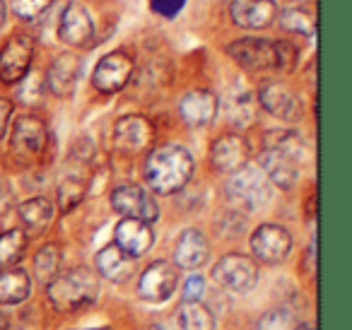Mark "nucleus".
I'll list each match as a JSON object with an SVG mask.
<instances>
[{
	"label": "nucleus",
	"mask_w": 352,
	"mask_h": 330,
	"mask_svg": "<svg viewBox=\"0 0 352 330\" xmlns=\"http://www.w3.org/2000/svg\"><path fill=\"white\" fill-rule=\"evenodd\" d=\"M280 27L285 32H292L299 36H314L316 34V20L311 17V12H307L304 8H287V10L278 12Z\"/></svg>",
	"instance_id": "28"
},
{
	"label": "nucleus",
	"mask_w": 352,
	"mask_h": 330,
	"mask_svg": "<svg viewBox=\"0 0 352 330\" xmlns=\"http://www.w3.org/2000/svg\"><path fill=\"white\" fill-rule=\"evenodd\" d=\"M258 102L270 116L280 118V121H299L302 118V102H299L297 92L285 82H263L258 87Z\"/></svg>",
	"instance_id": "13"
},
{
	"label": "nucleus",
	"mask_w": 352,
	"mask_h": 330,
	"mask_svg": "<svg viewBox=\"0 0 352 330\" xmlns=\"http://www.w3.org/2000/svg\"><path fill=\"white\" fill-rule=\"evenodd\" d=\"M0 330H10V318L6 314H0Z\"/></svg>",
	"instance_id": "35"
},
{
	"label": "nucleus",
	"mask_w": 352,
	"mask_h": 330,
	"mask_svg": "<svg viewBox=\"0 0 352 330\" xmlns=\"http://www.w3.org/2000/svg\"><path fill=\"white\" fill-rule=\"evenodd\" d=\"M278 3L275 0H232V22L241 30H265L278 20Z\"/></svg>",
	"instance_id": "17"
},
{
	"label": "nucleus",
	"mask_w": 352,
	"mask_h": 330,
	"mask_svg": "<svg viewBox=\"0 0 352 330\" xmlns=\"http://www.w3.org/2000/svg\"><path fill=\"white\" fill-rule=\"evenodd\" d=\"M58 36L70 49H87L94 39V22L87 8H82L80 3H68L60 15Z\"/></svg>",
	"instance_id": "14"
},
{
	"label": "nucleus",
	"mask_w": 352,
	"mask_h": 330,
	"mask_svg": "<svg viewBox=\"0 0 352 330\" xmlns=\"http://www.w3.org/2000/svg\"><path fill=\"white\" fill-rule=\"evenodd\" d=\"M176 330H212L215 318L203 301H182L176 309Z\"/></svg>",
	"instance_id": "25"
},
{
	"label": "nucleus",
	"mask_w": 352,
	"mask_h": 330,
	"mask_svg": "<svg viewBox=\"0 0 352 330\" xmlns=\"http://www.w3.org/2000/svg\"><path fill=\"white\" fill-rule=\"evenodd\" d=\"M85 198V184L80 179H75V176H68V179L60 181L58 186V208L63 210V212H70V210H75L80 203H82Z\"/></svg>",
	"instance_id": "29"
},
{
	"label": "nucleus",
	"mask_w": 352,
	"mask_h": 330,
	"mask_svg": "<svg viewBox=\"0 0 352 330\" xmlns=\"http://www.w3.org/2000/svg\"><path fill=\"white\" fill-rule=\"evenodd\" d=\"M176 287H179V267L169 261H155L142 270L138 282V296L150 304H162L171 299Z\"/></svg>",
	"instance_id": "8"
},
{
	"label": "nucleus",
	"mask_w": 352,
	"mask_h": 330,
	"mask_svg": "<svg viewBox=\"0 0 352 330\" xmlns=\"http://www.w3.org/2000/svg\"><path fill=\"white\" fill-rule=\"evenodd\" d=\"M60 263H63V253H60L58 243H44L34 256L36 280L49 285V282L60 272Z\"/></svg>",
	"instance_id": "27"
},
{
	"label": "nucleus",
	"mask_w": 352,
	"mask_h": 330,
	"mask_svg": "<svg viewBox=\"0 0 352 330\" xmlns=\"http://www.w3.org/2000/svg\"><path fill=\"white\" fill-rule=\"evenodd\" d=\"M249 157H251V147L246 142V138L239 135V133H227V135L217 138L210 147L212 169L222 171V174H232V171L249 164Z\"/></svg>",
	"instance_id": "15"
},
{
	"label": "nucleus",
	"mask_w": 352,
	"mask_h": 330,
	"mask_svg": "<svg viewBox=\"0 0 352 330\" xmlns=\"http://www.w3.org/2000/svg\"><path fill=\"white\" fill-rule=\"evenodd\" d=\"M212 280L220 287L236 294H246L258 282V265L254 258L241 256V253H227L212 267Z\"/></svg>",
	"instance_id": "6"
},
{
	"label": "nucleus",
	"mask_w": 352,
	"mask_h": 330,
	"mask_svg": "<svg viewBox=\"0 0 352 330\" xmlns=\"http://www.w3.org/2000/svg\"><path fill=\"white\" fill-rule=\"evenodd\" d=\"M227 54L236 65L251 73H265V70H278L287 73L297 63V49L289 41H270L261 36H246L236 39L227 46Z\"/></svg>",
	"instance_id": "2"
},
{
	"label": "nucleus",
	"mask_w": 352,
	"mask_h": 330,
	"mask_svg": "<svg viewBox=\"0 0 352 330\" xmlns=\"http://www.w3.org/2000/svg\"><path fill=\"white\" fill-rule=\"evenodd\" d=\"M27 251V232L25 229H10L0 234V270L17 265Z\"/></svg>",
	"instance_id": "26"
},
{
	"label": "nucleus",
	"mask_w": 352,
	"mask_h": 330,
	"mask_svg": "<svg viewBox=\"0 0 352 330\" xmlns=\"http://www.w3.org/2000/svg\"><path fill=\"white\" fill-rule=\"evenodd\" d=\"M54 203L44 195H36V198H30L20 205V219L25 224L27 232L32 234H41L51 227L54 222Z\"/></svg>",
	"instance_id": "23"
},
{
	"label": "nucleus",
	"mask_w": 352,
	"mask_h": 330,
	"mask_svg": "<svg viewBox=\"0 0 352 330\" xmlns=\"http://www.w3.org/2000/svg\"><path fill=\"white\" fill-rule=\"evenodd\" d=\"M133 261L135 258L126 256L116 243H109L97 253V272L102 275V280L109 282H126L133 275Z\"/></svg>",
	"instance_id": "22"
},
{
	"label": "nucleus",
	"mask_w": 352,
	"mask_h": 330,
	"mask_svg": "<svg viewBox=\"0 0 352 330\" xmlns=\"http://www.w3.org/2000/svg\"><path fill=\"white\" fill-rule=\"evenodd\" d=\"M99 280L89 267H70L49 282V301L56 311H80L97 299Z\"/></svg>",
	"instance_id": "3"
},
{
	"label": "nucleus",
	"mask_w": 352,
	"mask_h": 330,
	"mask_svg": "<svg viewBox=\"0 0 352 330\" xmlns=\"http://www.w3.org/2000/svg\"><path fill=\"white\" fill-rule=\"evenodd\" d=\"M135 63L126 51H111L97 63L92 75V85L102 94H116L131 82Z\"/></svg>",
	"instance_id": "10"
},
{
	"label": "nucleus",
	"mask_w": 352,
	"mask_h": 330,
	"mask_svg": "<svg viewBox=\"0 0 352 330\" xmlns=\"http://www.w3.org/2000/svg\"><path fill=\"white\" fill-rule=\"evenodd\" d=\"M155 142V126L140 113L123 116L113 126V145L126 155H140Z\"/></svg>",
	"instance_id": "12"
},
{
	"label": "nucleus",
	"mask_w": 352,
	"mask_h": 330,
	"mask_svg": "<svg viewBox=\"0 0 352 330\" xmlns=\"http://www.w3.org/2000/svg\"><path fill=\"white\" fill-rule=\"evenodd\" d=\"M150 6H152V10H155L160 17H166V20H171V17H176L179 12L184 10L186 0H152Z\"/></svg>",
	"instance_id": "32"
},
{
	"label": "nucleus",
	"mask_w": 352,
	"mask_h": 330,
	"mask_svg": "<svg viewBox=\"0 0 352 330\" xmlns=\"http://www.w3.org/2000/svg\"><path fill=\"white\" fill-rule=\"evenodd\" d=\"M6 15H8V8H6V3L0 0V27H3V22H6Z\"/></svg>",
	"instance_id": "36"
},
{
	"label": "nucleus",
	"mask_w": 352,
	"mask_h": 330,
	"mask_svg": "<svg viewBox=\"0 0 352 330\" xmlns=\"http://www.w3.org/2000/svg\"><path fill=\"white\" fill-rule=\"evenodd\" d=\"M34 60V39L30 34H12L0 49V80L6 85L22 82Z\"/></svg>",
	"instance_id": "7"
},
{
	"label": "nucleus",
	"mask_w": 352,
	"mask_h": 330,
	"mask_svg": "<svg viewBox=\"0 0 352 330\" xmlns=\"http://www.w3.org/2000/svg\"><path fill=\"white\" fill-rule=\"evenodd\" d=\"M80 70H82V60L78 54H60L54 63L46 70V87L54 97H70L78 85Z\"/></svg>",
	"instance_id": "19"
},
{
	"label": "nucleus",
	"mask_w": 352,
	"mask_h": 330,
	"mask_svg": "<svg viewBox=\"0 0 352 330\" xmlns=\"http://www.w3.org/2000/svg\"><path fill=\"white\" fill-rule=\"evenodd\" d=\"M113 239H116V246L121 248L126 256L131 258H140L150 251L152 241H155V234H152L150 224L140 222V219H131L123 217L121 222L116 224V232H113Z\"/></svg>",
	"instance_id": "20"
},
{
	"label": "nucleus",
	"mask_w": 352,
	"mask_h": 330,
	"mask_svg": "<svg viewBox=\"0 0 352 330\" xmlns=\"http://www.w3.org/2000/svg\"><path fill=\"white\" fill-rule=\"evenodd\" d=\"M193 176V157L184 145L166 142L147 155L145 181L157 195L179 193Z\"/></svg>",
	"instance_id": "1"
},
{
	"label": "nucleus",
	"mask_w": 352,
	"mask_h": 330,
	"mask_svg": "<svg viewBox=\"0 0 352 330\" xmlns=\"http://www.w3.org/2000/svg\"><path fill=\"white\" fill-rule=\"evenodd\" d=\"M111 208L116 210L121 217L140 219V222H157L160 219V205L155 203L150 193L145 188L135 184L118 186L111 190Z\"/></svg>",
	"instance_id": "9"
},
{
	"label": "nucleus",
	"mask_w": 352,
	"mask_h": 330,
	"mask_svg": "<svg viewBox=\"0 0 352 330\" xmlns=\"http://www.w3.org/2000/svg\"><path fill=\"white\" fill-rule=\"evenodd\" d=\"M97 330H109V328H97Z\"/></svg>",
	"instance_id": "38"
},
{
	"label": "nucleus",
	"mask_w": 352,
	"mask_h": 330,
	"mask_svg": "<svg viewBox=\"0 0 352 330\" xmlns=\"http://www.w3.org/2000/svg\"><path fill=\"white\" fill-rule=\"evenodd\" d=\"M299 320L289 309H270L258 318V330H297Z\"/></svg>",
	"instance_id": "30"
},
{
	"label": "nucleus",
	"mask_w": 352,
	"mask_h": 330,
	"mask_svg": "<svg viewBox=\"0 0 352 330\" xmlns=\"http://www.w3.org/2000/svg\"><path fill=\"white\" fill-rule=\"evenodd\" d=\"M32 292V280L25 270L20 267H8L0 270V304L15 306L30 296Z\"/></svg>",
	"instance_id": "24"
},
{
	"label": "nucleus",
	"mask_w": 352,
	"mask_h": 330,
	"mask_svg": "<svg viewBox=\"0 0 352 330\" xmlns=\"http://www.w3.org/2000/svg\"><path fill=\"white\" fill-rule=\"evenodd\" d=\"M217 111H220V99L210 89H191L179 99V116L191 128H203L212 123Z\"/></svg>",
	"instance_id": "16"
},
{
	"label": "nucleus",
	"mask_w": 352,
	"mask_h": 330,
	"mask_svg": "<svg viewBox=\"0 0 352 330\" xmlns=\"http://www.w3.org/2000/svg\"><path fill=\"white\" fill-rule=\"evenodd\" d=\"M210 258V241L201 229H186L174 248V265L184 270H198Z\"/></svg>",
	"instance_id": "21"
},
{
	"label": "nucleus",
	"mask_w": 352,
	"mask_h": 330,
	"mask_svg": "<svg viewBox=\"0 0 352 330\" xmlns=\"http://www.w3.org/2000/svg\"><path fill=\"white\" fill-rule=\"evenodd\" d=\"M227 198L234 208L244 212L261 210L270 200V181L261 171V166L244 164L241 169L232 171L227 181Z\"/></svg>",
	"instance_id": "4"
},
{
	"label": "nucleus",
	"mask_w": 352,
	"mask_h": 330,
	"mask_svg": "<svg viewBox=\"0 0 352 330\" xmlns=\"http://www.w3.org/2000/svg\"><path fill=\"white\" fill-rule=\"evenodd\" d=\"M251 251H254L256 261L268 263H283L292 251V236L283 224H261L254 234H251Z\"/></svg>",
	"instance_id": "11"
},
{
	"label": "nucleus",
	"mask_w": 352,
	"mask_h": 330,
	"mask_svg": "<svg viewBox=\"0 0 352 330\" xmlns=\"http://www.w3.org/2000/svg\"><path fill=\"white\" fill-rule=\"evenodd\" d=\"M10 118H12V102L10 99L0 97V140H3V135H6Z\"/></svg>",
	"instance_id": "34"
},
{
	"label": "nucleus",
	"mask_w": 352,
	"mask_h": 330,
	"mask_svg": "<svg viewBox=\"0 0 352 330\" xmlns=\"http://www.w3.org/2000/svg\"><path fill=\"white\" fill-rule=\"evenodd\" d=\"M297 330H316V328H314L311 323H299V325H297Z\"/></svg>",
	"instance_id": "37"
},
{
	"label": "nucleus",
	"mask_w": 352,
	"mask_h": 330,
	"mask_svg": "<svg viewBox=\"0 0 352 330\" xmlns=\"http://www.w3.org/2000/svg\"><path fill=\"white\" fill-rule=\"evenodd\" d=\"M46 145H49V128L39 116L25 113L17 118L10 133V152L15 160L25 164L39 162L46 152Z\"/></svg>",
	"instance_id": "5"
},
{
	"label": "nucleus",
	"mask_w": 352,
	"mask_h": 330,
	"mask_svg": "<svg viewBox=\"0 0 352 330\" xmlns=\"http://www.w3.org/2000/svg\"><path fill=\"white\" fill-rule=\"evenodd\" d=\"M54 0H12V12H15L20 20L32 22L36 17H41L51 8Z\"/></svg>",
	"instance_id": "31"
},
{
	"label": "nucleus",
	"mask_w": 352,
	"mask_h": 330,
	"mask_svg": "<svg viewBox=\"0 0 352 330\" xmlns=\"http://www.w3.org/2000/svg\"><path fill=\"white\" fill-rule=\"evenodd\" d=\"M203 292H206V280L201 275H191L184 287V301H201Z\"/></svg>",
	"instance_id": "33"
},
{
	"label": "nucleus",
	"mask_w": 352,
	"mask_h": 330,
	"mask_svg": "<svg viewBox=\"0 0 352 330\" xmlns=\"http://www.w3.org/2000/svg\"><path fill=\"white\" fill-rule=\"evenodd\" d=\"M299 157L292 152L278 150V147H265L261 155V171L268 176L273 186L283 190H289L299 179Z\"/></svg>",
	"instance_id": "18"
}]
</instances>
